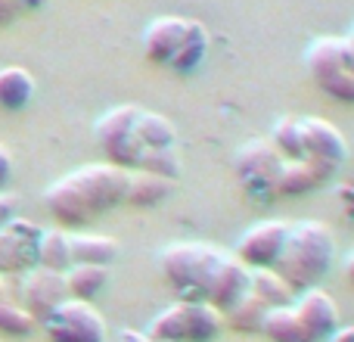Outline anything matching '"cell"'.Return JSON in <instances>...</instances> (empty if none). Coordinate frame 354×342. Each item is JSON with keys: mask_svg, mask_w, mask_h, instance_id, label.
<instances>
[{"mask_svg": "<svg viewBox=\"0 0 354 342\" xmlns=\"http://www.w3.org/2000/svg\"><path fill=\"white\" fill-rule=\"evenodd\" d=\"M124 190H128V171L109 162H93L50 183L44 193V206L66 231H78L122 206Z\"/></svg>", "mask_w": 354, "mask_h": 342, "instance_id": "1", "label": "cell"}, {"mask_svg": "<svg viewBox=\"0 0 354 342\" xmlns=\"http://www.w3.org/2000/svg\"><path fill=\"white\" fill-rule=\"evenodd\" d=\"M230 258L233 252L187 240V243H171L162 249L159 268L180 302H212Z\"/></svg>", "mask_w": 354, "mask_h": 342, "instance_id": "2", "label": "cell"}, {"mask_svg": "<svg viewBox=\"0 0 354 342\" xmlns=\"http://www.w3.org/2000/svg\"><path fill=\"white\" fill-rule=\"evenodd\" d=\"M336 262V237L324 221H299L289 224L286 246L277 258L274 271L289 283L295 296L320 287Z\"/></svg>", "mask_w": 354, "mask_h": 342, "instance_id": "3", "label": "cell"}, {"mask_svg": "<svg viewBox=\"0 0 354 342\" xmlns=\"http://www.w3.org/2000/svg\"><path fill=\"white\" fill-rule=\"evenodd\" d=\"M221 330H224V314L214 305L177 299L162 308L143 333L159 342H214Z\"/></svg>", "mask_w": 354, "mask_h": 342, "instance_id": "4", "label": "cell"}, {"mask_svg": "<svg viewBox=\"0 0 354 342\" xmlns=\"http://www.w3.org/2000/svg\"><path fill=\"white\" fill-rule=\"evenodd\" d=\"M137 118H140V106L134 103L112 106L97 118L93 137H97V147L103 150L109 165H118L124 171L137 168V159L143 153L140 137H137Z\"/></svg>", "mask_w": 354, "mask_h": 342, "instance_id": "5", "label": "cell"}, {"mask_svg": "<svg viewBox=\"0 0 354 342\" xmlns=\"http://www.w3.org/2000/svg\"><path fill=\"white\" fill-rule=\"evenodd\" d=\"M283 165V156L274 150V143L268 137H252L243 150L236 153V181L239 187L245 190L252 202H261V206H270L277 202V174H280Z\"/></svg>", "mask_w": 354, "mask_h": 342, "instance_id": "6", "label": "cell"}, {"mask_svg": "<svg viewBox=\"0 0 354 342\" xmlns=\"http://www.w3.org/2000/svg\"><path fill=\"white\" fill-rule=\"evenodd\" d=\"M301 159L317 171L320 181L330 183L336 171L348 162V141L326 118L308 116L301 118Z\"/></svg>", "mask_w": 354, "mask_h": 342, "instance_id": "7", "label": "cell"}, {"mask_svg": "<svg viewBox=\"0 0 354 342\" xmlns=\"http://www.w3.org/2000/svg\"><path fill=\"white\" fill-rule=\"evenodd\" d=\"M41 327L50 342H106L109 336L103 314L93 308V302L78 299H66Z\"/></svg>", "mask_w": 354, "mask_h": 342, "instance_id": "8", "label": "cell"}, {"mask_svg": "<svg viewBox=\"0 0 354 342\" xmlns=\"http://www.w3.org/2000/svg\"><path fill=\"white\" fill-rule=\"evenodd\" d=\"M44 227L28 218H12L0 227V274H25L37 268V246H41Z\"/></svg>", "mask_w": 354, "mask_h": 342, "instance_id": "9", "label": "cell"}, {"mask_svg": "<svg viewBox=\"0 0 354 342\" xmlns=\"http://www.w3.org/2000/svg\"><path fill=\"white\" fill-rule=\"evenodd\" d=\"M286 233H289L286 221H277V218L258 221V224H252L249 231L236 240V252H233V255L252 271L274 268L283 246H286Z\"/></svg>", "mask_w": 354, "mask_h": 342, "instance_id": "10", "label": "cell"}, {"mask_svg": "<svg viewBox=\"0 0 354 342\" xmlns=\"http://www.w3.org/2000/svg\"><path fill=\"white\" fill-rule=\"evenodd\" d=\"M22 308L37 321L50 318L62 302L68 299V289H66V277L56 274V271H47V268H31L22 274Z\"/></svg>", "mask_w": 354, "mask_h": 342, "instance_id": "11", "label": "cell"}, {"mask_svg": "<svg viewBox=\"0 0 354 342\" xmlns=\"http://www.w3.org/2000/svg\"><path fill=\"white\" fill-rule=\"evenodd\" d=\"M292 308L311 342H330V336L339 330V305L326 289H305V293L295 296Z\"/></svg>", "mask_w": 354, "mask_h": 342, "instance_id": "12", "label": "cell"}, {"mask_svg": "<svg viewBox=\"0 0 354 342\" xmlns=\"http://www.w3.org/2000/svg\"><path fill=\"white\" fill-rule=\"evenodd\" d=\"M183 31H187V19L183 16H159L147 25L143 31V56H147L153 66H171L177 47L183 41Z\"/></svg>", "mask_w": 354, "mask_h": 342, "instance_id": "13", "label": "cell"}, {"mask_svg": "<svg viewBox=\"0 0 354 342\" xmlns=\"http://www.w3.org/2000/svg\"><path fill=\"white\" fill-rule=\"evenodd\" d=\"M177 181H168L162 174H149V171H128V190H124V202L134 208H153L162 206L168 196L174 193Z\"/></svg>", "mask_w": 354, "mask_h": 342, "instance_id": "14", "label": "cell"}, {"mask_svg": "<svg viewBox=\"0 0 354 342\" xmlns=\"http://www.w3.org/2000/svg\"><path fill=\"white\" fill-rule=\"evenodd\" d=\"M208 44H212V37H208V28L202 22H196V19H187V31H183V41L180 47H177L174 60H171V72L177 75H189L196 72V69L205 62L208 56Z\"/></svg>", "mask_w": 354, "mask_h": 342, "instance_id": "15", "label": "cell"}, {"mask_svg": "<svg viewBox=\"0 0 354 342\" xmlns=\"http://www.w3.org/2000/svg\"><path fill=\"white\" fill-rule=\"evenodd\" d=\"M122 246L106 233H72V264H103L109 268L118 258Z\"/></svg>", "mask_w": 354, "mask_h": 342, "instance_id": "16", "label": "cell"}, {"mask_svg": "<svg viewBox=\"0 0 354 342\" xmlns=\"http://www.w3.org/2000/svg\"><path fill=\"white\" fill-rule=\"evenodd\" d=\"M66 289H68V299H78V302H93L106 287H109V268L103 264H72L66 271Z\"/></svg>", "mask_w": 354, "mask_h": 342, "instance_id": "17", "label": "cell"}, {"mask_svg": "<svg viewBox=\"0 0 354 342\" xmlns=\"http://www.w3.org/2000/svg\"><path fill=\"white\" fill-rule=\"evenodd\" d=\"M35 97V78L28 69L22 66H6L0 69V109L19 112L31 103Z\"/></svg>", "mask_w": 354, "mask_h": 342, "instance_id": "18", "label": "cell"}, {"mask_svg": "<svg viewBox=\"0 0 354 342\" xmlns=\"http://www.w3.org/2000/svg\"><path fill=\"white\" fill-rule=\"evenodd\" d=\"M317 187H324V181H320V174L305 159H283L280 174H277V183H274L277 199H283V196H305Z\"/></svg>", "mask_w": 354, "mask_h": 342, "instance_id": "19", "label": "cell"}, {"mask_svg": "<svg viewBox=\"0 0 354 342\" xmlns=\"http://www.w3.org/2000/svg\"><path fill=\"white\" fill-rule=\"evenodd\" d=\"M37 268L66 274L72 268V231L66 227H53V231L41 233V246H37Z\"/></svg>", "mask_w": 354, "mask_h": 342, "instance_id": "20", "label": "cell"}, {"mask_svg": "<svg viewBox=\"0 0 354 342\" xmlns=\"http://www.w3.org/2000/svg\"><path fill=\"white\" fill-rule=\"evenodd\" d=\"M249 293L255 296L261 305L268 308H280V305H292L295 293L289 289V283L277 274L274 268H258L252 271V283H249Z\"/></svg>", "mask_w": 354, "mask_h": 342, "instance_id": "21", "label": "cell"}, {"mask_svg": "<svg viewBox=\"0 0 354 342\" xmlns=\"http://www.w3.org/2000/svg\"><path fill=\"white\" fill-rule=\"evenodd\" d=\"M261 333L270 342H311V336L305 333V327H301V321H299V314H295L292 305L270 308L264 324H261Z\"/></svg>", "mask_w": 354, "mask_h": 342, "instance_id": "22", "label": "cell"}, {"mask_svg": "<svg viewBox=\"0 0 354 342\" xmlns=\"http://www.w3.org/2000/svg\"><path fill=\"white\" fill-rule=\"evenodd\" d=\"M137 137H140L143 150H171L177 147V128L168 122L159 112L140 109V118H137Z\"/></svg>", "mask_w": 354, "mask_h": 342, "instance_id": "23", "label": "cell"}, {"mask_svg": "<svg viewBox=\"0 0 354 342\" xmlns=\"http://www.w3.org/2000/svg\"><path fill=\"white\" fill-rule=\"evenodd\" d=\"M270 143L283 159H301V118L299 116H283L280 122L270 128Z\"/></svg>", "mask_w": 354, "mask_h": 342, "instance_id": "24", "label": "cell"}, {"mask_svg": "<svg viewBox=\"0 0 354 342\" xmlns=\"http://www.w3.org/2000/svg\"><path fill=\"white\" fill-rule=\"evenodd\" d=\"M268 312L270 308L261 305V302L249 293L236 308H230V312L224 314V324H230L233 330H239V333H261V324H264V318H268Z\"/></svg>", "mask_w": 354, "mask_h": 342, "instance_id": "25", "label": "cell"}, {"mask_svg": "<svg viewBox=\"0 0 354 342\" xmlns=\"http://www.w3.org/2000/svg\"><path fill=\"white\" fill-rule=\"evenodd\" d=\"M134 171H149V174H162V177H168V181H177L180 171H183V162H180L177 147H171V150H143Z\"/></svg>", "mask_w": 354, "mask_h": 342, "instance_id": "26", "label": "cell"}, {"mask_svg": "<svg viewBox=\"0 0 354 342\" xmlns=\"http://www.w3.org/2000/svg\"><path fill=\"white\" fill-rule=\"evenodd\" d=\"M35 327H37V321L31 318L22 305L0 299V333H3V336H12V339L31 336V333H35Z\"/></svg>", "mask_w": 354, "mask_h": 342, "instance_id": "27", "label": "cell"}, {"mask_svg": "<svg viewBox=\"0 0 354 342\" xmlns=\"http://www.w3.org/2000/svg\"><path fill=\"white\" fill-rule=\"evenodd\" d=\"M317 87L326 93V97L339 100V103L354 106V75L348 72V69H342V72H336V75H330V78H324Z\"/></svg>", "mask_w": 354, "mask_h": 342, "instance_id": "28", "label": "cell"}, {"mask_svg": "<svg viewBox=\"0 0 354 342\" xmlns=\"http://www.w3.org/2000/svg\"><path fill=\"white\" fill-rule=\"evenodd\" d=\"M16 212H19V199L12 193H3L0 190V227H6L12 218H16Z\"/></svg>", "mask_w": 354, "mask_h": 342, "instance_id": "29", "label": "cell"}, {"mask_svg": "<svg viewBox=\"0 0 354 342\" xmlns=\"http://www.w3.org/2000/svg\"><path fill=\"white\" fill-rule=\"evenodd\" d=\"M336 196H339V206H342V212L354 221V183H339Z\"/></svg>", "mask_w": 354, "mask_h": 342, "instance_id": "30", "label": "cell"}, {"mask_svg": "<svg viewBox=\"0 0 354 342\" xmlns=\"http://www.w3.org/2000/svg\"><path fill=\"white\" fill-rule=\"evenodd\" d=\"M10 177H12V156H10V150L0 143V190L10 183Z\"/></svg>", "mask_w": 354, "mask_h": 342, "instance_id": "31", "label": "cell"}, {"mask_svg": "<svg viewBox=\"0 0 354 342\" xmlns=\"http://www.w3.org/2000/svg\"><path fill=\"white\" fill-rule=\"evenodd\" d=\"M19 16V6L12 0H0V25H10Z\"/></svg>", "mask_w": 354, "mask_h": 342, "instance_id": "32", "label": "cell"}, {"mask_svg": "<svg viewBox=\"0 0 354 342\" xmlns=\"http://www.w3.org/2000/svg\"><path fill=\"white\" fill-rule=\"evenodd\" d=\"M118 342H159V339H149L147 333H140V330H131V327H128V330H122V333H118Z\"/></svg>", "mask_w": 354, "mask_h": 342, "instance_id": "33", "label": "cell"}, {"mask_svg": "<svg viewBox=\"0 0 354 342\" xmlns=\"http://www.w3.org/2000/svg\"><path fill=\"white\" fill-rule=\"evenodd\" d=\"M12 3L19 6V12H35V10H44V6H47V0H12Z\"/></svg>", "mask_w": 354, "mask_h": 342, "instance_id": "34", "label": "cell"}, {"mask_svg": "<svg viewBox=\"0 0 354 342\" xmlns=\"http://www.w3.org/2000/svg\"><path fill=\"white\" fill-rule=\"evenodd\" d=\"M330 342H354V327H339L330 336Z\"/></svg>", "mask_w": 354, "mask_h": 342, "instance_id": "35", "label": "cell"}, {"mask_svg": "<svg viewBox=\"0 0 354 342\" xmlns=\"http://www.w3.org/2000/svg\"><path fill=\"white\" fill-rule=\"evenodd\" d=\"M345 277H348V283L354 287V249L348 252V258H345Z\"/></svg>", "mask_w": 354, "mask_h": 342, "instance_id": "36", "label": "cell"}, {"mask_svg": "<svg viewBox=\"0 0 354 342\" xmlns=\"http://www.w3.org/2000/svg\"><path fill=\"white\" fill-rule=\"evenodd\" d=\"M0 299H3V274H0Z\"/></svg>", "mask_w": 354, "mask_h": 342, "instance_id": "37", "label": "cell"}, {"mask_svg": "<svg viewBox=\"0 0 354 342\" xmlns=\"http://www.w3.org/2000/svg\"><path fill=\"white\" fill-rule=\"evenodd\" d=\"M348 41H351V44H354V28H351V35H348Z\"/></svg>", "mask_w": 354, "mask_h": 342, "instance_id": "38", "label": "cell"}]
</instances>
